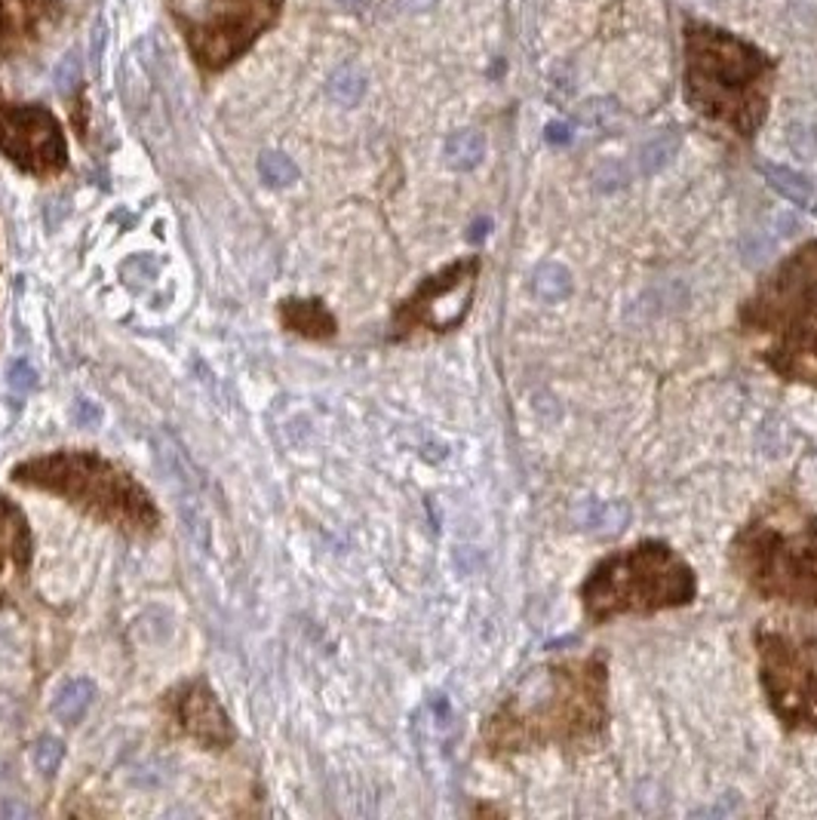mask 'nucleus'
I'll return each mask as SVG.
<instances>
[{"mask_svg":"<svg viewBox=\"0 0 817 820\" xmlns=\"http://www.w3.org/2000/svg\"><path fill=\"white\" fill-rule=\"evenodd\" d=\"M695 597L698 578L692 565L664 541H639L609 553L581 584V605L594 624L624 615H658L682 609Z\"/></svg>","mask_w":817,"mask_h":820,"instance_id":"5","label":"nucleus"},{"mask_svg":"<svg viewBox=\"0 0 817 820\" xmlns=\"http://www.w3.org/2000/svg\"><path fill=\"white\" fill-rule=\"evenodd\" d=\"M37 384V376H35V369L25 363V359H19V363H13L10 366V388L16 393H25V391H32Z\"/></svg>","mask_w":817,"mask_h":820,"instance_id":"21","label":"nucleus"},{"mask_svg":"<svg viewBox=\"0 0 817 820\" xmlns=\"http://www.w3.org/2000/svg\"><path fill=\"white\" fill-rule=\"evenodd\" d=\"M258 170H261V179H265L268 185H273V188H286V185H292V182L298 179L295 163H292L286 155H280V151H268V155H261V160H258Z\"/></svg>","mask_w":817,"mask_h":820,"instance_id":"16","label":"nucleus"},{"mask_svg":"<svg viewBox=\"0 0 817 820\" xmlns=\"http://www.w3.org/2000/svg\"><path fill=\"white\" fill-rule=\"evenodd\" d=\"M486 155V138L477 130H461L446 142V160L452 170H474Z\"/></svg>","mask_w":817,"mask_h":820,"instance_id":"15","label":"nucleus"},{"mask_svg":"<svg viewBox=\"0 0 817 820\" xmlns=\"http://www.w3.org/2000/svg\"><path fill=\"white\" fill-rule=\"evenodd\" d=\"M741 326L783 381L817 388V240L786 256L741 305Z\"/></svg>","mask_w":817,"mask_h":820,"instance_id":"2","label":"nucleus"},{"mask_svg":"<svg viewBox=\"0 0 817 820\" xmlns=\"http://www.w3.org/2000/svg\"><path fill=\"white\" fill-rule=\"evenodd\" d=\"M477 273V258H461L440 273L427 277L425 283L393 310V339L403 342V339H412L415 332L455 329L471 308Z\"/></svg>","mask_w":817,"mask_h":820,"instance_id":"9","label":"nucleus"},{"mask_svg":"<svg viewBox=\"0 0 817 820\" xmlns=\"http://www.w3.org/2000/svg\"><path fill=\"white\" fill-rule=\"evenodd\" d=\"M756 658L771 713L793 732H817V633L763 624Z\"/></svg>","mask_w":817,"mask_h":820,"instance_id":"7","label":"nucleus"},{"mask_svg":"<svg viewBox=\"0 0 817 820\" xmlns=\"http://www.w3.org/2000/svg\"><path fill=\"white\" fill-rule=\"evenodd\" d=\"M62 19V0H0V62L37 50Z\"/></svg>","mask_w":817,"mask_h":820,"instance_id":"11","label":"nucleus"},{"mask_svg":"<svg viewBox=\"0 0 817 820\" xmlns=\"http://www.w3.org/2000/svg\"><path fill=\"white\" fill-rule=\"evenodd\" d=\"M329 93H332L336 102L357 105L359 99H363V93H366V77H363L357 69H341L339 74L332 77Z\"/></svg>","mask_w":817,"mask_h":820,"instance_id":"17","label":"nucleus"},{"mask_svg":"<svg viewBox=\"0 0 817 820\" xmlns=\"http://www.w3.org/2000/svg\"><path fill=\"white\" fill-rule=\"evenodd\" d=\"M437 0H403V7L406 10H412V13H422V10H430Z\"/></svg>","mask_w":817,"mask_h":820,"instance_id":"23","label":"nucleus"},{"mask_svg":"<svg viewBox=\"0 0 817 820\" xmlns=\"http://www.w3.org/2000/svg\"><path fill=\"white\" fill-rule=\"evenodd\" d=\"M624 519H627V507H624V504H594V507H590V516L584 519V526L614 531L618 526H624Z\"/></svg>","mask_w":817,"mask_h":820,"instance_id":"18","label":"nucleus"},{"mask_svg":"<svg viewBox=\"0 0 817 820\" xmlns=\"http://www.w3.org/2000/svg\"><path fill=\"white\" fill-rule=\"evenodd\" d=\"M0 155L35 179L69 170V142L50 108L0 96Z\"/></svg>","mask_w":817,"mask_h":820,"instance_id":"8","label":"nucleus"},{"mask_svg":"<svg viewBox=\"0 0 817 820\" xmlns=\"http://www.w3.org/2000/svg\"><path fill=\"white\" fill-rule=\"evenodd\" d=\"M547 138H550V142H562V138H565V126H562V123H553V126L547 130Z\"/></svg>","mask_w":817,"mask_h":820,"instance_id":"24","label":"nucleus"},{"mask_svg":"<svg viewBox=\"0 0 817 820\" xmlns=\"http://www.w3.org/2000/svg\"><path fill=\"white\" fill-rule=\"evenodd\" d=\"M32 565V529L19 504L0 495V605H10L25 587Z\"/></svg>","mask_w":817,"mask_h":820,"instance_id":"12","label":"nucleus"},{"mask_svg":"<svg viewBox=\"0 0 817 820\" xmlns=\"http://www.w3.org/2000/svg\"><path fill=\"white\" fill-rule=\"evenodd\" d=\"M280 323L295 335L314 339V342L336 335V317L317 298H286L280 305Z\"/></svg>","mask_w":817,"mask_h":820,"instance_id":"13","label":"nucleus"},{"mask_svg":"<svg viewBox=\"0 0 817 820\" xmlns=\"http://www.w3.org/2000/svg\"><path fill=\"white\" fill-rule=\"evenodd\" d=\"M732 565L753 593L817 612V513L775 495L732 541Z\"/></svg>","mask_w":817,"mask_h":820,"instance_id":"3","label":"nucleus"},{"mask_svg":"<svg viewBox=\"0 0 817 820\" xmlns=\"http://www.w3.org/2000/svg\"><path fill=\"white\" fill-rule=\"evenodd\" d=\"M167 10L194 65L204 74H222L273 28L283 0H167Z\"/></svg>","mask_w":817,"mask_h":820,"instance_id":"6","label":"nucleus"},{"mask_svg":"<svg viewBox=\"0 0 817 820\" xmlns=\"http://www.w3.org/2000/svg\"><path fill=\"white\" fill-rule=\"evenodd\" d=\"M10 479L25 489L62 498L89 519L130 538L154 535L160 526V511L148 489L123 467L89 449H56L25 458L10 470Z\"/></svg>","mask_w":817,"mask_h":820,"instance_id":"4","label":"nucleus"},{"mask_svg":"<svg viewBox=\"0 0 817 820\" xmlns=\"http://www.w3.org/2000/svg\"><path fill=\"white\" fill-rule=\"evenodd\" d=\"M609 725V666L602 658H569L526 676L511 698L483 722V750L492 759L513 752L596 744Z\"/></svg>","mask_w":817,"mask_h":820,"instance_id":"1","label":"nucleus"},{"mask_svg":"<svg viewBox=\"0 0 817 820\" xmlns=\"http://www.w3.org/2000/svg\"><path fill=\"white\" fill-rule=\"evenodd\" d=\"M535 286L547 298H562L569 292V273L562 271L560 265H545L538 277H535Z\"/></svg>","mask_w":817,"mask_h":820,"instance_id":"19","label":"nucleus"},{"mask_svg":"<svg viewBox=\"0 0 817 820\" xmlns=\"http://www.w3.org/2000/svg\"><path fill=\"white\" fill-rule=\"evenodd\" d=\"M667 157H670V142L661 138V142H651L646 151H643V170H658L661 163H664Z\"/></svg>","mask_w":817,"mask_h":820,"instance_id":"22","label":"nucleus"},{"mask_svg":"<svg viewBox=\"0 0 817 820\" xmlns=\"http://www.w3.org/2000/svg\"><path fill=\"white\" fill-rule=\"evenodd\" d=\"M167 707H170V717L179 725V732L204 750H228L237 741L234 722L224 713L216 692L204 680L179 685L170 695Z\"/></svg>","mask_w":817,"mask_h":820,"instance_id":"10","label":"nucleus"},{"mask_svg":"<svg viewBox=\"0 0 817 820\" xmlns=\"http://www.w3.org/2000/svg\"><path fill=\"white\" fill-rule=\"evenodd\" d=\"M93 701H96V685L89 680H69L52 695V717L65 725H77L86 717V710L93 707Z\"/></svg>","mask_w":817,"mask_h":820,"instance_id":"14","label":"nucleus"},{"mask_svg":"<svg viewBox=\"0 0 817 820\" xmlns=\"http://www.w3.org/2000/svg\"><path fill=\"white\" fill-rule=\"evenodd\" d=\"M344 3H363V0H344Z\"/></svg>","mask_w":817,"mask_h":820,"instance_id":"25","label":"nucleus"},{"mask_svg":"<svg viewBox=\"0 0 817 820\" xmlns=\"http://www.w3.org/2000/svg\"><path fill=\"white\" fill-rule=\"evenodd\" d=\"M35 766L44 774H52V771L62 766V756H65V747H62V741H56V737H40L35 744Z\"/></svg>","mask_w":817,"mask_h":820,"instance_id":"20","label":"nucleus"}]
</instances>
